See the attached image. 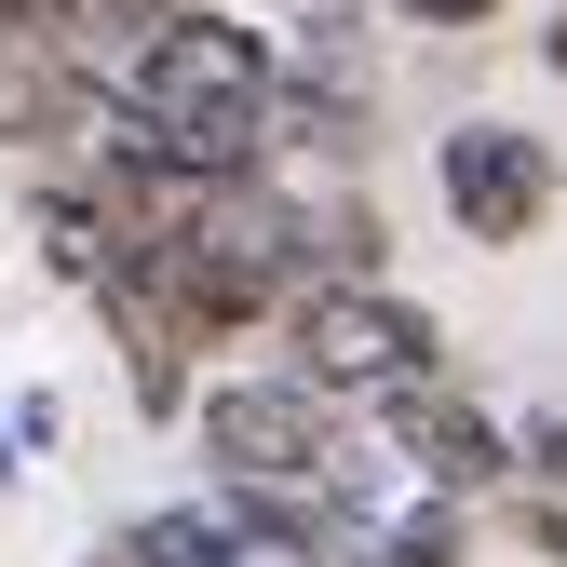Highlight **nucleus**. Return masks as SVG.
Wrapping results in <instances>:
<instances>
[{
  "instance_id": "nucleus-1",
  "label": "nucleus",
  "mask_w": 567,
  "mask_h": 567,
  "mask_svg": "<svg viewBox=\"0 0 567 567\" xmlns=\"http://www.w3.org/2000/svg\"><path fill=\"white\" fill-rule=\"evenodd\" d=\"M270 95L284 68L257 28H230L217 0L203 14H163L135 28V68H122V163H163V176H257L270 150Z\"/></svg>"
},
{
  "instance_id": "nucleus-2",
  "label": "nucleus",
  "mask_w": 567,
  "mask_h": 567,
  "mask_svg": "<svg viewBox=\"0 0 567 567\" xmlns=\"http://www.w3.org/2000/svg\"><path fill=\"white\" fill-rule=\"evenodd\" d=\"M189 419H203L217 486H257V501H324V473L351 460V446H338V392H311L298 365H284V379H217V392H189Z\"/></svg>"
},
{
  "instance_id": "nucleus-3",
  "label": "nucleus",
  "mask_w": 567,
  "mask_h": 567,
  "mask_svg": "<svg viewBox=\"0 0 567 567\" xmlns=\"http://www.w3.org/2000/svg\"><path fill=\"white\" fill-rule=\"evenodd\" d=\"M433 351H446L433 311L392 298V284H311L298 298V379L338 392V405H379L405 379H433Z\"/></svg>"
},
{
  "instance_id": "nucleus-4",
  "label": "nucleus",
  "mask_w": 567,
  "mask_h": 567,
  "mask_svg": "<svg viewBox=\"0 0 567 567\" xmlns=\"http://www.w3.org/2000/svg\"><path fill=\"white\" fill-rule=\"evenodd\" d=\"M379 446L433 486V501H501V486H514V433H501L473 392H446V379L379 392Z\"/></svg>"
},
{
  "instance_id": "nucleus-5",
  "label": "nucleus",
  "mask_w": 567,
  "mask_h": 567,
  "mask_svg": "<svg viewBox=\"0 0 567 567\" xmlns=\"http://www.w3.org/2000/svg\"><path fill=\"white\" fill-rule=\"evenodd\" d=\"M433 189H446L460 244H527L554 217V150H540L527 122H460L446 150H433Z\"/></svg>"
},
{
  "instance_id": "nucleus-6",
  "label": "nucleus",
  "mask_w": 567,
  "mask_h": 567,
  "mask_svg": "<svg viewBox=\"0 0 567 567\" xmlns=\"http://www.w3.org/2000/svg\"><path fill=\"white\" fill-rule=\"evenodd\" d=\"M82 109H95L82 54H68V41H28V28H0V150H68V135H82Z\"/></svg>"
},
{
  "instance_id": "nucleus-7",
  "label": "nucleus",
  "mask_w": 567,
  "mask_h": 567,
  "mask_svg": "<svg viewBox=\"0 0 567 567\" xmlns=\"http://www.w3.org/2000/svg\"><path fill=\"white\" fill-rule=\"evenodd\" d=\"M338 540H351V567H460V501L419 486L405 514H351Z\"/></svg>"
},
{
  "instance_id": "nucleus-8",
  "label": "nucleus",
  "mask_w": 567,
  "mask_h": 567,
  "mask_svg": "<svg viewBox=\"0 0 567 567\" xmlns=\"http://www.w3.org/2000/svg\"><path fill=\"white\" fill-rule=\"evenodd\" d=\"M514 473H540V486H567V405H540L527 433H514Z\"/></svg>"
},
{
  "instance_id": "nucleus-9",
  "label": "nucleus",
  "mask_w": 567,
  "mask_h": 567,
  "mask_svg": "<svg viewBox=\"0 0 567 567\" xmlns=\"http://www.w3.org/2000/svg\"><path fill=\"white\" fill-rule=\"evenodd\" d=\"M82 14H109V28H163V14H203V0H82Z\"/></svg>"
},
{
  "instance_id": "nucleus-10",
  "label": "nucleus",
  "mask_w": 567,
  "mask_h": 567,
  "mask_svg": "<svg viewBox=\"0 0 567 567\" xmlns=\"http://www.w3.org/2000/svg\"><path fill=\"white\" fill-rule=\"evenodd\" d=\"M405 14H419V28H486L501 0H405Z\"/></svg>"
},
{
  "instance_id": "nucleus-11",
  "label": "nucleus",
  "mask_w": 567,
  "mask_h": 567,
  "mask_svg": "<svg viewBox=\"0 0 567 567\" xmlns=\"http://www.w3.org/2000/svg\"><path fill=\"white\" fill-rule=\"evenodd\" d=\"M540 54H554V68H567V14H554V41H540Z\"/></svg>"
},
{
  "instance_id": "nucleus-12",
  "label": "nucleus",
  "mask_w": 567,
  "mask_h": 567,
  "mask_svg": "<svg viewBox=\"0 0 567 567\" xmlns=\"http://www.w3.org/2000/svg\"><path fill=\"white\" fill-rule=\"evenodd\" d=\"M82 567H135V554H122V540H109V554H82Z\"/></svg>"
}]
</instances>
